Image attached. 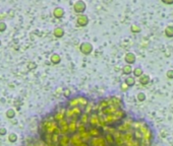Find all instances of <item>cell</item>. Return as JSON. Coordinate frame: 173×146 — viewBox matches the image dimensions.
<instances>
[{"label":"cell","instance_id":"cell-1","mask_svg":"<svg viewBox=\"0 0 173 146\" xmlns=\"http://www.w3.org/2000/svg\"><path fill=\"white\" fill-rule=\"evenodd\" d=\"M93 51H94V47L90 42H83L79 45V52L83 55L89 56L93 53Z\"/></svg>","mask_w":173,"mask_h":146},{"label":"cell","instance_id":"cell-2","mask_svg":"<svg viewBox=\"0 0 173 146\" xmlns=\"http://www.w3.org/2000/svg\"><path fill=\"white\" fill-rule=\"evenodd\" d=\"M87 10V4L83 0H77L73 4V11L77 14H83L85 13V11Z\"/></svg>","mask_w":173,"mask_h":146},{"label":"cell","instance_id":"cell-3","mask_svg":"<svg viewBox=\"0 0 173 146\" xmlns=\"http://www.w3.org/2000/svg\"><path fill=\"white\" fill-rule=\"evenodd\" d=\"M90 22V18L87 14L83 13V14H79L77 17V25L79 27H87Z\"/></svg>","mask_w":173,"mask_h":146},{"label":"cell","instance_id":"cell-4","mask_svg":"<svg viewBox=\"0 0 173 146\" xmlns=\"http://www.w3.org/2000/svg\"><path fill=\"white\" fill-rule=\"evenodd\" d=\"M107 142H106L105 138L103 137H95V138H92L91 140V143H90V146H107Z\"/></svg>","mask_w":173,"mask_h":146},{"label":"cell","instance_id":"cell-5","mask_svg":"<svg viewBox=\"0 0 173 146\" xmlns=\"http://www.w3.org/2000/svg\"><path fill=\"white\" fill-rule=\"evenodd\" d=\"M124 61H125L126 64L133 65L137 62V56H135V54L133 53V52H128V53H126L125 56H124Z\"/></svg>","mask_w":173,"mask_h":146},{"label":"cell","instance_id":"cell-6","mask_svg":"<svg viewBox=\"0 0 173 146\" xmlns=\"http://www.w3.org/2000/svg\"><path fill=\"white\" fill-rule=\"evenodd\" d=\"M64 14H65V10H64V8H62V7H60V6L55 7V8H54L53 16L55 18L60 19V18H62L63 16H64Z\"/></svg>","mask_w":173,"mask_h":146},{"label":"cell","instance_id":"cell-7","mask_svg":"<svg viewBox=\"0 0 173 146\" xmlns=\"http://www.w3.org/2000/svg\"><path fill=\"white\" fill-rule=\"evenodd\" d=\"M69 145H70V138L67 136V134L61 135L57 146H69Z\"/></svg>","mask_w":173,"mask_h":146},{"label":"cell","instance_id":"cell-8","mask_svg":"<svg viewBox=\"0 0 173 146\" xmlns=\"http://www.w3.org/2000/svg\"><path fill=\"white\" fill-rule=\"evenodd\" d=\"M139 84H142L143 86H146V85H148V84L150 83L151 78L148 74H145L144 73V74L139 78Z\"/></svg>","mask_w":173,"mask_h":146},{"label":"cell","instance_id":"cell-9","mask_svg":"<svg viewBox=\"0 0 173 146\" xmlns=\"http://www.w3.org/2000/svg\"><path fill=\"white\" fill-rule=\"evenodd\" d=\"M133 72V65H124L123 67H122V74L125 76H129L131 75Z\"/></svg>","mask_w":173,"mask_h":146},{"label":"cell","instance_id":"cell-10","mask_svg":"<svg viewBox=\"0 0 173 146\" xmlns=\"http://www.w3.org/2000/svg\"><path fill=\"white\" fill-rule=\"evenodd\" d=\"M64 33H65V31H64V29H63V27H55V29H54V31H53V35H55L56 38H58V39L62 38L63 35H64Z\"/></svg>","mask_w":173,"mask_h":146},{"label":"cell","instance_id":"cell-11","mask_svg":"<svg viewBox=\"0 0 173 146\" xmlns=\"http://www.w3.org/2000/svg\"><path fill=\"white\" fill-rule=\"evenodd\" d=\"M124 82H125V83L127 84L129 87H133V86H135V82H137V81H135V76L129 75V76H126L125 79H124Z\"/></svg>","mask_w":173,"mask_h":146},{"label":"cell","instance_id":"cell-12","mask_svg":"<svg viewBox=\"0 0 173 146\" xmlns=\"http://www.w3.org/2000/svg\"><path fill=\"white\" fill-rule=\"evenodd\" d=\"M143 74H144V70L141 66H137L135 68H133V76H135V78H139Z\"/></svg>","mask_w":173,"mask_h":146},{"label":"cell","instance_id":"cell-13","mask_svg":"<svg viewBox=\"0 0 173 146\" xmlns=\"http://www.w3.org/2000/svg\"><path fill=\"white\" fill-rule=\"evenodd\" d=\"M100 129L97 128V127H93V128L90 129V131H89V134H90V136L92 138H95V137H100Z\"/></svg>","mask_w":173,"mask_h":146},{"label":"cell","instance_id":"cell-14","mask_svg":"<svg viewBox=\"0 0 173 146\" xmlns=\"http://www.w3.org/2000/svg\"><path fill=\"white\" fill-rule=\"evenodd\" d=\"M164 33L167 38H173V25L172 24H168L164 29Z\"/></svg>","mask_w":173,"mask_h":146},{"label":"cell","instance_id":"cell-15","mask_svg":"<svg viewBox=\"0 0 173 146\" xmlns=\"http://www.w3.org/2000/svg\"><path fill=\"white\" fill-rule=\"evenodd\" d=\"M50 60H51V63L54 65H56V64H59V63L61 62V57L58 55V54L56 53H54L51 55V57H50Z\"/></svg>","mask_w":173,"mask_h":146},{"label":"cell","instance_id":"cell-16","mask_svg":"<svg viewBox=\"0 0 173 146\" xmlns=\"http://www.w3.org/2000/svg\"><path fill=\"white\" fill-rule=\"evenodd\" d=\"M105 140H106V142H107V144H109V145H113L114 143H116V142H115L114 135L111 134V133H107Z\"/></svg>","mask_w":173,"mask_h":146},{"label":"cell","instance_id":"cell-17","mask_svg":"<svg viewBox=\"0 0 173 146\" xmlns=\"http://www.w3.org/2000/svg\"><path fill=\"white\" fill-rule=\"evenodd\" d=\"M141 27H139V25H137V24H131V31L133 33H141Z\"/></svg>","mask_w":173,"mask_h":146},{"label":"cell","instance_id":"cell-18","mask_svg":"<svg viewBox=\"0 0 173 146\" xmlns=\"http://www.w3.org/2000/svg\"><path fill=\"white\" fill-rule=\"evenodd\" d=\"M137 100H139V102H145V100H146V98H147L146 93L143 92V91H141V92L137 93Z\"/></svg>","mask_w":173,"mask_h":146},{"label":"cell","instance_id":"cell-19","mask_svg":"<svg viewBox=\"0 0 173 146\" xmlns=\"http://www.w3.org/2000/svg\"><path fill=\"white\" fill-rule=\"evenodd\" d=\"M128 88H129V86H128L127 84L125 83V82H122L121 84H120V89H121L122 91H127Z\"/></svg>","mask_w":173,"mask_h":146},{"label":"cell","instance_id":"cell-20","mask_svg":"<svg viewBox=\"0 0 173 146\" xmlns=\"http://www.w3.org/2000/svg\"><path fill=\"white\" fill-rule=\"evenodd\" d=\"M166 76L169 79H173V69H169L166 72Z\"/></svg>","mask_w":173,"mask_h":146},{"label":"cell","instance_id":"cell-21","mask_svg":"<svg viewBox=\"0 0 173 146\" xmlns=\"http://www.w3.org/2000/svg\"><path fill=\"white\" fill-rule=\"evenodd\" d=\"M161 2L166 5H171L173 4V0H161Z\"/></svg>","mask_w":173,"mask_h":146},{"label":"cell","instance_id":"cell-22","mask_svg":"<svg viewBox=\"0 0 173 146\" xmlns=\"http://www.w3.org/2000/svg\"><path fill=\"white\" fill-rule=\"evenodd\" d=\"M6 29V24L4 22H0V31H3Z\"/></svg>","mask_w":173,"mask_h":146},{"label":"cell","instance_id":"cell-23","mask_svg":"<svg viewBox=\"0 0 173 146\" xmlns=\"http://www.w3.org/2000/svg\"><path fill=\"white\" fill-rule=\"evenodd\" d=\"M64 95H65L66 97H69V95H70V91H69V89H66V90L64 91Z\"/></svg>","mask_w":173,"mask_h":146},{"label":"cell","instance_id":"cell-24","mask_svg":"<svg viewBox=\"0 0 173 146\" xmlns=\"http://www.w3.org/2000/svg\"><path fill=\"white\" fill-rule=\"evenodd\" d=\"M79 146H90V144L85 143V142H83V143H81V144H79Z\"/></svg>","mask_w":173,"mask_h":146}]
</instances>
